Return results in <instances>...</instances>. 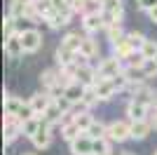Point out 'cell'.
<instances>
[{
	"label": "cell",
	"instance_id": "1",
	"mask_svg": "<svg viewBox=\"0 0 157 155\" xmlns=\"http://www.w3.org/2000/svg\"><path fill=\"white\" fill-rule=\"evenodd\" d=\"M105 136H108L113 143H122V141H127V139H131V120L129 122H127V120H115V122H110Z\"/></svg>",
	"mask_w": 157,
	"mask_h": 155
},
{
	"label": "cell",
	"instance_id": "2",
	"mask_svg": "<svg viewBox=\"0 0 157 155\" xmlns=\"http://www.w3.org/2000/svg\"><path fill=\"white\" fill-rule=\"evenodd\" d=\"M2 132H5V146H10V143H14L21 134V120L17 115H7L5 113V122H2Z\"/></svg>",
	"mask_w": 157,
	"mask_h": 155
},
{
	"label": "cell",
	"instance_id": "3",
	"mask_svg": "<svg viewBox=\"0 0 157 155\" xmlns=\"http://www.w3.org/2000/svg\"><path fill=\"white\" fill-rule=\"evenodd\" d=\"M21 42H24L26 54H35L42 47V33L38 28H26V31H21Z\"/></svg>",
	"mask_w": 157,
	"mask_h": 155
},
{
	"label": "cell",
	"instance_id": "4",
	"mask_svg": "<svg viewBox=\"0 0 157 155\" xmlns=\"http://www.w3.org/2000/svg\"><path fill=\"white\" fill-rule=\"evenodd\" d=\"M71 153L73 155H94V139L87 132H82L78 139L71 141Z\"/></svg>",
	"mask_w": 157,
	"mask_h": 155
},
{
	"label": "cell",
	"instance_id": "5",
	"mask_svg": "<svg viewBox=\"0 0 157 155\" xmlns=\"http://www.w3.org/2000/svg\"><path fill=\"white\" fill-rule=\"evenodd\" d=\"M82 28H85L87 33H98V28H105L101 10H92V12L82 14Z\"/></svg>",
	"mask_w": 157,
	"mask_h": 155
},
{
	"label": "cell",
	"instance_id": "6",
	"mask_svg": "<svg viewBox=\"0 0 157 155\" xmlns=\"http://www.w3.org/2000/svg\"><path fill=\"white\" fill-rule=\"evenodd\" d=\"M75 80L82 82L85 87H94L96 80H98V71L94 68V66H89V64H80L78 71H75Z\"/></svg>",
	"mask_w": 157,
	"mask_h": 155
},
{
	"label": "cell",
	"instance_id": "7",
	"mask_svg": "<svg viewBox=\"0 0 157 155\" xmlns=\"http://www.w3.org/2000/svg\"><path fill=\"white\" fill-rule=\"evenodd\" d=\"M96 71H98V78H113L115 73H120V71H122V59L113 54V57L103 59V61L98 64V68H96Z\"/></svg>",
	"mask_w": 157,
	"mask_h": 155
},
{
	"label": "cell",
	"instance_id": "8",
	"mask_svg": "<svg viewBox=\"0 0 157 155\" xmlns=\"http://www.w3.org/2000/svg\"><path fill=\"white\" fill-rule=\"evenodd\" d=\"M33 141V146L38 150H45V148H49V143H52V125L47 122L45 117H42V127L38 129V134L31 139Z\"/></svg>",
	"mask_w": 157,
	"mask_h": 155
},
{
	"label": "cell",
	"instance_id": "9",
	"mask_svg": "<svg viewBox=\"0 0 157 155\" xmlns=\"http://www.w3.org/2000/svg\"><path fill=\"white\" fill-rule=\"evenodd\" d=\"M5 54L10 59H19L21 54H26L24 42H21V31L14 33V35H10V38H5Z\"/></svg>",
	"mask_w": 157,
	"mask_h": 155
},
{
	"label": "cell",
	"instance_id": "10",
	"mask_svg": "<svg viewBox=\"0 0 157 155\" xmlns=\"http://www.w3.org/2000/svg\"><path fill=\"white\" fill-rule=\"evenodd\" d=\"M152 120H131V139L134 141H143V139H148V134L152 132Z\"/></svg>",
	"mask_w": 157,
	"mask_h": 155
},
{
	"label": "cell",
	"instance_id": "11",
	"mask_svg": "<svg viewBox=\"0 0 157 155\" xmlns=\"http://www.w3.org/2000/svg\"><path fill=\"white\" fill-rule=\"evenodd\" d=\"M94 89H96V94H98L101 101H110V99L117 94V89H115V85H113L110 78H98L96 85H94Z\"/></svg>",
	"mask_w": 157,
	"mask_h": 155
},
{
	"label": "cell",
	"instance_id": "12",
	"mask_svg": "<svg viewBox=\"0 0 157 155\" xmlns=\"http://www.w3.org/2000/svg\"><path fill=\"white\" fill-rule=\"evenodd\" d=\"M71 17H73L71 10H63V12H59V10H56V12H52L45 21H47V26H49L52 31H59L61 26H68V24H71Z\"/></svg>",
	"mask_w": 157,
	"mask_h": 155
},
{
	"label": "cell",
	"instance_id": "13",
	"mask_svg": "<svg viewBox=\"0 0 157 155\" xmlns=\"http://www.w3.org/2000/svg\"><path fill=\"white\" fill-rule=\"evenodd\" d=\"M28 101H31L33 110H35L38 115H42V113H45V110L49 108V103L54 101V97L49 94V92H38V94H33V97L28 99Z\"/></svg>",
	"mask_w": 157,
	"mask_h": 155
},
{
	"label": "cell",
	"instance_id": "14",
	"mask_svg": "<svg viewBox=\"0 0 157 155\" xmlns=\"http://www.w3.org/2000/svg\"><path fill=\"white\" fill-rule=\"evenodd\" d=\"M148 108H152V106L131 99V101L127 103V115H129V120H145V117H148Z\"/></svg>",
	"mask_w": 157,
	"mask_h": 155
},
{
	"label": "cell",
	"instance_id": "15",
	"mask_svg": "<svg viewBox=\"0 0 157 155\" xmlns=\"http://www.w3.org/2000/svg\"><path fill=\"white\" fill-rule=\"evenodd\" d=\"M75 54H78L75 50H71V47H66L63 42H61V45L56 47V52H54V59H56V64L63 68V66L75 64Z\"/></svg>",
	"mask_w": 157,
	"mask_h": 155
},
{
	"label": "cell",
	"instance_id": "16",
	"mask_svg": "<svg viewBox=\"0 0 157 155\" xmlns=\"http://www.w3.org/2000/svg\"><path fill=\"white\" fill-rule=\"evenodd\" d=\"M85 92H87V87H85L82 82H78V80H75V82L66 85L63 94H66L68 99H71V101L75 103V106H78V103H82V97H85Z\"/></svg>",
	"mask_w": 157,
	"mask_h": 155
},
{
	"label": "cell",
	"instance_id": "17",
	"mask_svg": "<svg viewBox=\"0 0 157 155\" xmlns=\"http://www.w3.org/2000/svg\"><path fill=\"white\" fill-rule=\"evenodd\" d=\"M40 127H42V115H33V117H28V120L21 122V134L28 136V139H33V136L38 134Z\"/></svg>",
	"mask_w": 157,
	"mask_h": 155
},
{
	"label": "cell",
	"instance_id": "18",
	"mask_svg": "<svg viewBox=\"0 0 157 155\" xmlns=\"http://www.w3.org/2000/svg\"><path fill=\"white\" fill-rule=\"evenodd\" d=\"M78 52H82L87 59H94V57L98 54V42L92 38V33L82 38V45H80V50H78Z\"/></svg>",
	"mask_w": 157,
	"mask_h": 155
},
{
	"label": "cell",
	"instance_id": "19",
	"mask_svg": "<svg viewBox=\"0 0 157 155\" xmlns=\"http://www.w3.org/2000/svg\"><path fill=\"white\" fill-rule=\"evenodd\" d=\"M63 115H66V113L59 108V103H56V101H52V103H49V108L42 113V117H45L49 125H59L61 120H63Z\"/></svg>",
	"mask_w": 157,
	"mask_h": 155
},
{
	"label": "cell",
	"instance_id": "20",
	"mask_svg": "<svg viewBox=\"0 0 157 155\" xmlns=\"http://www.w3.org/2000/svg\"><path fill=\"white\" fill-rule=\"evenodd\" d=\"M134 52H136V50H134V47L129 45L127 35H124L122 40H120V42H115V45H113V54H115V57H120L122 61H124V59H129L131 54H134Z\"/></svg>",
	"mask_w": 157,
	"mask_h": 155
},
{
	"label": "cell",
	"instance_id": "21",
	"mask_svg": "<svg viewBox=\"0 0 157 155\" xmlns=\"http://www.w3.org/2000/svg\"><path fill=\"white\" fill-rule=\"evenodd\" d=\"M40 82H42V87H45L47 92L54 89L56 85H59V71H54V68H47V71L40 73Z\"/></svg>",
	"mask_w": 157,
	"mask_h": 155
},
{
	"label": "cell",
	"instance_id": "22",
	"mask_svg": "<svg viewBox=\"0 0 157 155\" xmlns=\"http://www.w3.org/2000/svg\"><path fill=\"white\" fill-rule=\"evenodd\" d=\"M21 99H17V97H10L5 92V99H2V108H5V113L7 115H17L19 113V108H21Z\"/></svg>",
	"mask_w": 157,
	"mask_h": 155
},
{
	"label": "cell",
	"instance_id": "23",
	"mask_svg": "<svg viewBox=\"0 0 157 155\" xmlns=\"http://www.w3.org/2000/svg\"><path fill=\"white\" fill-rule=\"evenodd\" d=\"M80 134H82V129H80L75 122H73V120H68V122L61 127V136H63V141H68V143H71L73 139H78Z\"/></svg>",
	"mask_w": 157,
	"mask_h": 155
},
{
	"label": "cell",
	"instance_id": "24",
	"mask_svg": "<svg viewBox=\"0 0 157 155\" xmlns=\"http://www.w3.org/2000/svg\"><path fill=\"white\" fill-rule=\"evenodd\" d=\"M71 120H73V122H75V125H78V127L82 129V132H87V129L92 127V122H94L92 113H89V110H87V108L82 110V113H78V115H73Z\"/></svg>",
	"mask_w": 157,
	"mask_h": 155
},
{
	"label": "cell",
	"instance_id": "25",
	"mask_svg": "<svg viewBox=\"0 0 157 155\" xmlns=\"http://www.w3.org/2000/svg\"><path fill=\"white\" fill-rule=\"evenodd\" d=\"M110 150H113V141L108 136L94 139V155H110Z\"/></svg>",
	"mask_w": 157,
	"mask_h": 155
},
{
	"label": "cell",
	"instance_id": "26",
	"mask_svg": "<svg viewBox=\"0 0 157 155\" xmlns=\"http://www.w3.org/2000/svg\"><path fill=\"white\" fill-rule=\"evenodd\" d=\"M105 35L110 40V45H115V42H120V40L124 38L127 33L122 31V24H113V26H105Z\"/></svg>",
	"mask_w": 157,
	"mask_h": 155
},
{
	"label": "cell",
	"instance_id": "27",
	"mask_svg": "<svg viewBox=\"0 0 157 155\" xmlns=\"http://www.w3.org/2000/svg\"><path fill=\"white\" fill-rule=\"evenodd\" d=\"M98 101H101V99H98L96 89H94V87H87V92H85V97H82V103H80V106H82V108H87V110H92Z\"/></svg>",
	"mask_w": 157,
	"mask_h": 155
},
{
	"label": "cell",
	"instance_id": "28",
	"mask_svg": "<svg viewBox=\"0 0 157 155\" xmlns=\"http://www.w3.org/2000/svg\"><path fill=\"white\" fill-rule=\"evenodd\" d=\"M110 80H113V85H115V89H117V92L127 89V87H129V85H131V80H129V75H127V73H124V68H122V71H120V73H115V75H113Z\"/></svg>",
	"mask_w": 157,
	"mask_h": 155
},
{
	"label": "cell",
	"instance_id": "29",
	"mask_svg": "<svg viewBox=\"0 0 157 155\" xmlns=\"http://www.w3.org/2000/svg\"><path fill=\"white\" fill-rule=\"evenodd\" d=\"M103 14V26H113V24H122V10L113 12V10H101Z\"/></svg>",
	"mask_w": 157,
	"mask_h": 155
},
{
	"label": "cell",
	"instance_id": "30",
	"mask_svg": "<svg viewBox=\"0 0 157 155\" xmlns=\"http://www.w3.org/2000/svg\"><path fill=\"white\" fill-rule=\"evenodd\" d=\"M82 38H85V35H80V33H66V38L61 40V42H63L66 47H71V50L78 52L80 45H82Z\"/></svg>",
	"mask_w": 157,
	"mask_h": 155
},
{
	"label": "cell",
	"instance_id": "31",
	"mask_svg": "<svg viewBox=\"0 0 157 155\" xmlns=\"http://www.w3.org/2000/svg\"><path fill=\"white\" fill-rule=\"evenodd\" d=\"M33 5H35V10H38V14L42 17V19H47L52 12H56V10L52 7V2H49V0H35Z\"/></svg>",
	"mask_w": 157,
	"mask_h": 155
},
{
	"label": "cell",
	"instance_id": "32",
	"mask_svg": "<svg viewBox=\"0 0 157 155\" xmlns=\"http://www.w3.org/2000/svg\"><path fill=\"white\" fill-rule=\"evenodd\" d=\"M14 33H19V31H17V19H14L12 14H7L5 21H2V35L10 38V35H14Z\"/></svg>",
	"mask_w": 157,
	"mask_h": 155
},
{
	"label": "cell",
	"instance_id": "33",
	"mask_svg": "<svg viewBox=\"0 0 157 155\" xmlns=\"http://www.w3.org/2000/svg\"><path fill=\"white\" fill-rule=\"evenodd\" d=\"M127 40H129V45L136 52H141V47H143V42H145V35L138 33V31H131V33H127Z\"/></svg>",
	"mask_w": 157,
	"mask_h": 155
},
{
	"label": "cell",
	"instance_id": "34",
	"mask_svg": "<svg viewBox=\"0 0 157 155\" xmlns=\"http://www.w3.org/2000/svg\"><path fill=\"white\" fill-rule=\"evenodd\" d=\"M105 132H108V125H103V122H96V120L92 122V127L87 129V134L92 136V139H101V136H105Z\"/></svg>",
	"mask_w": 157,
	"mask_h": 155
},
{
	"label": "cell",
	"instance_id": "35",
	"mask_svg": "<svg viewBox=\"0 0 157 155\" xmlns=\"http://www.w3.org/2000/svg\"><path fill=\"white\" fill-rule=\"evenodd\" d=\"M141 54H143L145 59H155V57H157V42H155V40H148V38H145L143 47H141Z\"/></svg>",
	"mask_w": 157,
	"mask_h": 155
},
{
	"label": "cell",
	"instance_id": "36",
	"mask_svg": "<svg viewBox=\"0 0 157 155\" xmlns=\"http://www.w3.org/2000/svg\"><path fill=\"white\" fill-rule=\"evenodd\" d=\"M143 75H145V78H155V75H157V61H155V59H145V64H143Z\"/></svg>",
	"mask_w": 157,
	"mask_h": 155
},
{
	"label": "cell",
	"instance_id": "37",
	"mask_svg": "<svg viewBox=\"0 0 157 155\" xmlns=\"http://www.w3.org/2000/svg\"><path fill=\"white\" fill-rule=\"evenodd\" d=\"M103 10H113V12H120L122 10V0H105Z\"/></svg>",
	"mask_w": 157,
	"mask_h": 155
},
{
	"label": "cell",
	"instance_id": "38",
	"mask_svg": "<svg viewBox=\"0 0 157 155\" xmlns=\"http://www.w3.org/2000/svg\"><path fill=\"white\" fill-rule=\"evenodd\" d=\"M138 10H143V12H148V10H152V7L157 5V0H136Z\"/></svg>",
	"mask_w": 157,
	"mask_h": 155
},
{
	"label": "cell",
	"instance_id": "39",
	"mask_svg": "<svg viewBox=\"0 0 157 155\" xmlns=\"http://www.w3.org/2000/svg\"><path fill=\"white\" fill-rule=\"evenodd\" d=\"M49 2H52V7L54 10H59V12H63V10H68V2H66V0H49ZM73 12V10H71ZM75 14V12H73Z\"/></svg>",
	"mask_w": 157,
	"mask_h": 155
},
{
	"label": "cell",
	"instance_id": "40",
	"mask_svg": "<svg viewBox=\"0 0 157 155\" xmlns=\"http://www.w3.org/2000/svg\"><path fill=\"white\" fill-rule=\"evenodd\" d=\"M148 17H150V21H152V24H157V5L152 7V10H148Z\"/></svg>",
	"mask_w": 157,
	"mask_h": 155
},
{
	"label": "cell",
	"instance_id": "41",
	"mask_svg": "<svg viewBox=\"0 0 157 155\" xmlns=\"http://www.w3.org/2000/svg\"><path fill=\"white\" fill-rule=\"evenodd\" d=\"M152 108H157V92H152Z\"/></svg>",
	"mask_w": 157,
	"mask_h": 155
},
{
	"label": "cell",
	"instance_id": "42",
	"mask_svg": "<svg viewBox=\"0 0 157 155\" xmlns=\"http://www.w3.org/2000/svg\"><path fill=\"white\" fill-rule=\"evenodd\" d=\"M14 2H24V5H31V2H35V0H14Z\"/></svg>",
	"mask_w": 157,
	"mask_h": 155
},
{
	"label": "cell",
	"instance_id": "43",
	"mask_svg": "<svg viewBox=\"0 0 157 155\" xmlns=\"http://www.w3.org/2000/svg\"><path fill=\"white\" fill-rule=\"evenodd\" d=\"M152 125H155V129H157V108H155V115H152Z\"/></svg>",
	"mask_w": 157,
	"mask_h": 155
},
{
	"label": "cell",
	"instance_id": "44",
	"mask_svg": "<svg viewBox=\"0 0 157 155\" xmlns=\"http://www.w3.org/2000/svg\"><path fill=\"white\" fill-rule=\"evenodd\" d=\"M94 2H98V5H101V7H103V2H105V0H94Z\"/></svg>",
	"mask_w": 157,
	"mask_h": 155
},
{
	"label": "cell",
	"instance_id": "45",
	"mask_svg": "<svg viewBox=\"0 0 157 155\" xmlns=\"http://www.w3.org/2000/svg\"><path fill=\"white\" fill-rule=\"evenodd\" d=\"M120 155H134V153H129V150H124V153H120Z\"/></svg>",
	"mask_w": 157,
	"mask_h": 155
},
{
	"label": "cell",
	"instance_id": "46",
	"mask_svg": "<svg viewBox=\"0 0 157 155\" xmlns=\"http://www.w3.org/2000/svg\"><path fill=\"white\" fill-rule=\"evenodd\" d=\"M21 155H38V153H21Z\"/></svg>",
	"mask_w": 157,
	"mask_h": 155
},
{
	"label": "cell",
	"instance_id": "47",
	"mask_svg": "<svg viewBox=\"0 0 157 155\" xmlns=\"http://www.w3.org/2000/svg\"><path fill=\"white\" fill-rule=\"evenodd\" d=\"M155 61H157V57H155Z\"/></svg>",
	"mask_w": 157,
	"mask_h": 155
},
{
	"label": "cell",
	"instance_id": "48",
	"mask_svg": "<svg viewBox=\"0 0 157 155\" xmlns=\"http://www.w3.org/2000/svg\"><path fill=\"white\" fill-rule=\"evenodd\" d=\"M155 155H157V150H155Z\"/></svg>",
	"mask_w": 157,
	"mask_h": 155
}]
</instances>
